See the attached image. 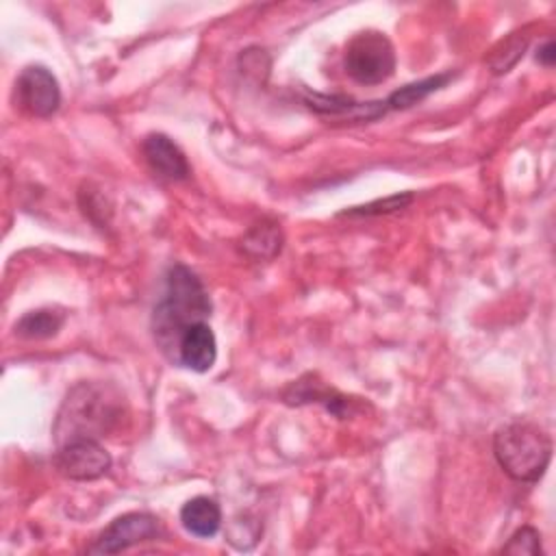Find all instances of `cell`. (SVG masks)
I'll return each mask as SVG.
<instances>
[{
    "mask_svg": "<svg viewBox=\"0 0 556 556\" xmlns=\"http://www.w3.org/2000/svg\"><path fill=\"white\" fill-rule=\"evenodd\" d=\"M452 78L450 72L445 74H437V76H428L424 80H417V83H408L404 87H400L397 91H393L384 104H387V111H400V109H408V106H415L417 102H421L424 98H428L432 91L441 89L447 80Z\"/></svg>",
    "mask_w": 556,
    "mask_h": 556,
    "instance_id": "cell-11",
    "label": "cell"
},
{
    "mask_svg": "<svg viewBox=\"0 0 556 556\" xmlns=\"http://www.w3.org/2000/svg\"><path fill=\"white\" fill-rule=\"evenodd\" d=\"M159 519L150 513H126L115 517L87 547L89 554H117L159 536Z\"/></svg>",
    "mask_w": 556,
    "mask_h": 556,
    "instance_id": "cell-6",
    "label": "cell"
},
{
    "mask_svg": "<svg viewBox=\"0 0 556 556\" xmlns=\"http://www.w3.org/2000/svg\"><path fill=\"white\" fill-rule=\"evenodd\" d=\"M282 248V232L274 222L252 226L243 237V250L256 258H271Z\"/></svg>",
    "mask_w": 556,
    "mask_h": 556,
    "instance_id": "cell-13",
    "label": "cell"
},
{
    "mask_svg": "<svg viewBox=\"0 0 556 556\" xmlns=\"http://www.w3.org/2000/svg\"><path fill=\"white\" fill-rule=\"evenodd\" d=\"M215 358H217V339L213 328L206 321H198L189 326L178 341L176 363L191 371L204 374L215 365Z\"/></svg>",
    "mask_w": 556,
    "mask_h": 556,
    "instance_id": "cell-8",
    "label": "cell"
},
{
    "mask_svg": "<svg viewBox=\"0 0 556 556\" xmlns=\"http://www.w3.org/2000/svg\"><path fill=\"white\" fill-rule=\"evenodd\" d=\"M15 96L22 111L35 117H50L61 104L56 76L46 65H28L20 72Z\"/></svg>",
    "mask_w": 556,
    "mask_h": 556,
    "instance_id": "cell-7",
    "label": "cell"
},
{
    "mask_svg": "<svg viewBox=\"0 0 556 556\" xmlns=\"http://www.w3.org/2000/svg\"><path fill=\"white\" fill-rule=\"evenodd\" d=\"M343 67L361 85H380L395 72V48L380 30L356 33L345 46Z\"/></svg>",
    "mask_w": 556,
    "mask_h": 556,
    "instance_id": "cell-4",
    "label": "cell"
},
{
    "mask_svg": "<svg viewBox=\"0 0 556 556\" xmlns=\"http://www.w3.org/2000/svg\"><path fill=\"white\" fill-rule=\"evenodd\" d=\"M413 200L410 193H402V195H389L384 200H376V202H369L365 206H354L350 211H343L341 215H378V213H389V211H397V208H404L408 202Z\"/></svg>",
    "mask_w": 556,
    "mask_h": 556,
    "instance_id": "cell-15",
    "label": "cell"
},
{
    "mask_svg": "<svg viewBox=\"0 0 556 556\" xmlns=\"http://www.w3.org/2000/svg\"><path fill=\"white\" fill-rule=\"evenodd\" d=\"M122 397L106 384L80 382L65 395L54 421L56 445L70 439H98L122 419Z\"/></svg>",
    "mask_w": 556,
    "mask_h": 556,
    "instance_id": "cell-2",
    "label": "cell"
},
{
    "mask_svg": "<svg viewBox=\"0 0 556 556\" xmlns=\"http://www.w3.org/2000/svg\"><path fill=\"white\" fill-rule=\"evenodd\" d=\"M497 465L517 482H536L552 460V439L530 421H513L493 437Z\"/></svg>",
    "mask_w": 556,
    "mask_h": 556,
    "instance_id": "cell-3",
    "label": "cell"
},
{
    "mask_svg": "<svg viewBox=\"0 0 556 556\" xmlns=\"http://www.w3.org/2000/svg\"><path fill=\"white\" fill-rule=\"evenodd\" d=\"M180 523L193 536H200V539L215 536L222 526V508L213 497L195 495L182 504Z\"/></svg>",
    "mask_w": 556,
    "mask_h": 556,
    "instance_id": "cell-10",
    "label": "cell"
},
{
    "mask_svg": "<svg viewBox=\"0 0 556 556\" xmlns=\"http://www.w3.org/2000/svg\"><path fill=\"white\" fill-rule=\"evenodd\" d=\"M54 469L67 480H96L111 469V454L98 439H70L56 445L52 456Z\"/></svg>",
    "mask_w": 556,
    "mask_h": 556,
    "instance_id": "cell-5",
    "label": "cell"
},
{
    "mask_svg": "<svg viewBox=\"0 0 556 556\" xmlns=\"http://www.w3.org/2000/svg\"><path fill=\"white\" fill-rule=\"evenodd\" d=\"M63 313L54 308H37L28 311L17 324H15V334L24 339H48L54 337L61 326H63Z\"/></svg>",
    "mask_w": 556,
    "mask_h": 556,
    "instance_id": "cell-12",
    "label": "cell"
},
{
    "mask_svg": "<svg viewBox=\"0 0 556 556\" xmlns=\"http://www.w3.org/2000/svg\"><path fill=\"white\" fill-rule=\"evenodd\" d=\"M143 156L152 172L167 180H185L191 174L185 152L163 132H150L141 143Z\"/></svg>",
    "mask_w": 556,
    "mask_h": 556,
    "instance_id": "cell-9",
    "label": "cell"
},
{
    "mask_svg": "<svg viewBox=\"0 0 556 556\" xmlns=\"http://www.w3.org/2000/svg\"><path fill=\"white\" fill-rule=\"evenodd\" d=\"M504 554H541L543 547H541V534L539 530H534L532 526H523L519 528L510 539L508 543L502 547Z\"/></svg>",
    "mask_w": 556,
    "mask_h": 556,
    "instance_id": "cell-14",
    "label": "cell"
},
{
    "mask_svg": "<svg viewBox=\"0 0 556 556\" xmlns=\"http://www.w3.org/2000/svg\"><path fill=\"white\" fill-rule=\"evenodd\" d=\"M211 298L202 280L187 265H174L165 278V293L152 311V334L161 352L176 363V350L182 332L206 321L211 315Z\"/></svg>",
    "mask_w": 556,
    "mask_h": 556,
    "instance_id": "cell-1",
    "label": "cell"
},
{
    "mask_svg": "<svg viewBox=\"0 0 556 556\" xmlns=\"http://www.w3.org/2000/svg\"><path fill=\"white\" fill-rule=\"evenodd\" d=\"M554 56H556V52H554V41H552V39H547V41L539 48L536 61H539V63H543L545 67H552V65H554Z\"/></svg>",
    "mask_w": 556,
    "mask_h": 556,
    "instance_id": "cell-16",
    "label": "cell"
}]
</instances>
